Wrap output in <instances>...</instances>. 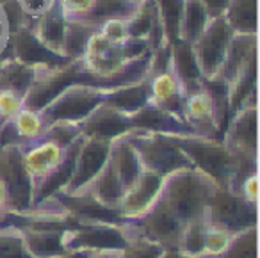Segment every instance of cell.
Listing matches in <instances>:
<instances>
[{"label":"cell","mask_w":260,"mask_h":258,"mask_svg":"<svg viewBox=\"0 0 260 258\" xmlns=\"http://www.w3.org/2000/svg\"><path fill=\"white\" fill-rule=\"evenodd\" d=\"M192 168L200 169L216 182V185L235 190L248 173L256 171V162L239 160L221 141L196 134H173Z\"/></svg>","instance_id":"1"},{"label":"cell","mask_w":260,"mask_h":258,"mask_svg":"<svg viewBox=\"0 0 260 258\" xmlns=\"http://www.w3.org/2000/svg\"><path fill=\"white\" fill-rule=\"evenodd\" d=\"M216 182L196 168H185L164 176L160 196L184 224L205 219L207 205Z\"/></svg>","instance_id":"2"},{"label":"cell","mask_w":260,"mask_h":258,"mask_svg":"<svg viewBox=\"0 0 260 258\" xmlns=\"http://www.w3.org/2000/svg\"><path fill=\"white\" fill-rule=\"evenodd\" d=\"M116 86H93V84H73L57 94L50 104L40 109L45 123H80L102 105Z\"/></svg>","instance_id":"3"},{"label":"cell","mask_w":260,"mask_h":258,"mask_svg":"<svg viewBox=\"0 0 260 258\" xmlns=\"http://www.w3.org/2000/svg\"><path fill=\"white\" fill-rule=\"evenodd\" d=\"M128 137L138 151L145 169L160 176H168L178 169L192 168L187 155L182 151L173 134L148 132V130H132Z\"/></svg>","instance_id":"4"},{"label":"cell","mask_w":260,"mask_h":258,"mask_svg":"<svg viewBox=\"0 0 260 258\" xmlns=\"http://www.w3.org/2000/svg\"><path fill=\"white\" fill-rule=\"evenodd\" d=\"M73 84L107 86L102 80L89 75L84 70L80 59H75V61H70L66 64L59 66H43V68H36L32 87H30L29 94L25 96V107L40 111L47 104H50L61 91H64L66 87L73 86Z\"/></svg>","instance_id":"5"},{"label":"cell","mask_w":260,"mask_h":258,"mask_svg":"<svg viewBox=\"0 0 260 258\" xmlns=\"http://www.w3.org/2000/svg\"><path fill=\"white\" fill-rule=\"evenodd\" d=\"M130 233L125 222L77 221L64 230V246L68 251H114L128 244Z\"/></svg>","instance_id":"6"},{"label":"cell","mask_w":260,"mask_h":258,"mask_svg":"<svg viewBox=\"0 0 260 258\" xmlns=\"http://www.w3.org/2000/svg\"><path fill=\"white\" fill-rule=\"evenodd\" d=\"M125 226L130 235L143 237L150 242L159 244L162 249H177L184 230V222L171 210L160 194L141 217L126 221Z\"/></svg>","instance_id":"7"},{"label":"cell","mask_w":260,"mask_h":258,"mask_svg":"<svg viewBox=\"0 0 260 258\" xmlns=\"http://www.w3.org/2000/svg\"><path fill=\"white\" fill-rule=\"evenodd\" d=\"M232 36L234 33L228 27L224 16H217V18L210 20L209 25L196 38L194 43H191L192 55H194L196 64H198V70L205 82L219 79Z\"/></svg>","instance_id":"8"},{"label":"cell","mask_w":260,"mask_h":258,"mask_svg":"<svg viewBox=\"0 0 260 258\" xmlns=\"http://www.w3.org/2000/svg\"><path fill=\"white\" fill-rule=\"evenodd\" d=\"M0 180L6 183L9 196V214L32 212V180L23 164L22 144L0 148Z\"/></svg>","instance_id":"9"},{"label":"cell","mask_w":260,"mask_h":258,"mask_svg":"<svg viewBox=\"0 0 260 258\" xmlns=\"http://www.w3.org/2000/svg\"><path fill=\"white\" fill-rule=\"evenodd\" d=\"M256 123H258V109H256V91L230 116L224 128L221 143L230 150L239 160L256 162L258 143H256Z\"/></svg>","instance_id":"10"},{"label":"cell","mask_w":260,"mask_h":258,"mask_svg":"<svg viewBox=\"0 0 260 258\" xmlns=\"http://www.w3.org/2000/svg\"><path fill=\"white\" fill-rule=\"evenodd\" d=\"M205 219L232 233H241L256 226V207L246 203L235 190L217 185L207 205Z\"/></svg>","instance_id":"11"},{"label":"cell","mask_w":260,"mask_h":258,"mask_svg":"<svg viewBox=\"0 0 260 258\" xmlns=\"http://www.w3.org/2000/svg\"><path fill=\"white\" fill-rule=\"evenodd\" d=\"M109 153H111V141L109 139L84 136L75 158L73 173L64 189L61 190V194H66V196L82 194L87 189V185L94 180V176L102 171L105 162L109 160Z\"/></svg>","instance_id":"12"},{"label":"cell","mask_w":260,"mask_h":258,"mask_svg":"<svg viewBox=\"0 0 260 258\" xmlns=\"http://www.w3.org/2000/svg\"><path fill=\"white\" fill-rule=\"evenodd\" d=\"M70 146H62L57 139L48 136L47 132L30 143L22 144L23 164L32 180V190L61 166Z\"/></svg>","instance_id":"13"},{"label":"cell","mask_w":260,"mask_h":258,"mask_svg":"<svg viewBox=\"0 0 260 258\" xmlns=\"http://www.w3.org/2000/svg\"><path fill=\"white\" fill-rule=\"evenodd\" d=\"M162 182L164 176L148 171V169H143L138 180L125 190L118 205V214L123 219V222L141 217L155 203L160 194V189H162Z\"/></svg>","instance_id":"14"},{"label":"cell","mask_w":260,"mask_h":258,"mask_svg":"<svg viewBox=\"0 0 260 258\" xmlns=\"http://www.w3.org/2000/svg\"><path fill=\"white\" fill-rule=\"evenodd\" d=\"M148 91L150 104L184 121V102L187 93L170 64L166 70L148 77Z\"/></svg>","instance_id":"15"},{"label":"cell","mask_w":260,"mask_h":258,"mask_svg":"<svg viewBox=\"0 0 260 258\" xmlns=\"http://www.w3.org/2000/svg\"><path fill=\"white\" fill-rule=\"evenodd\" d=\"M80 130H82V136L86 137H98V139L112 141L116 137L132 132L134 128H132L130 114L104 102L80 123Z\"/></svg>","instance_id":"16"},{"label":"cell","mask_w":260,"mask_h":258,"mask_svg":"<svg viewBox=\"0 0 260 258\" xmlns=\"http://www.w3.org/2000/svg\"><path fill=\"white\" fill-rule=\"evenodd\" d=\"M9 54L15 59H18L23 64H29L32 68H43V66H59L70 62V59L61 57L54 54L48 48H45L40 41L36 40L32 33V27H23L16 30L9 38Z\"/></svg>","instance_id":"17"},{"label":"cell","mask_w":260,"mask_h":258,"mask_svg":"<svg viewBox=\"0 0 260 258\" xmlns=\"http://www.w3.org/2000/svg\"><path fill=\"white\" fill-rule=\"evenodd\" d=\"M253 62H256V36L234 34L221 68L219 80L228 89Z\"/></svg>","instance_id":"18"},{"label":"cell","mask_w":260,"mask_h":258,"mask_svg":"<svg viewBox=\"0 0 260 258\" xmlns=\"http://www.w3.org/2000/svg\"><path fill=\"white\" fill-rule=\"evenodd\" d=\"M109 160L114 166V169H116V173H118L125 190L138 180V176L141 175L143 169H145L141 164V158H139L138 151H136L134 144L130 141L128 134L119 136L111 141Z\"/></svg>","instance_id":"19"},{"label":"cell","mask_w":260,"mask_h":258,"mask_svg":"<svg viewBox=\"0 0 260 258\" xmlns=\"http://www.w3.org/2000/svg\"><path fill=\"white\" fill-rule=\"evenodd\" d=\"M132 118V128L134 130H148V132H162V134H192L185 121L168 114V112L157 109L148 102L130 114Z\"/></svg>","instance_id":"20"},{"label":"cell","mask_w":260,"mask_h":258,"mask_svg":"<svg viewBox=\"0 0 260 258\" xmlns=\"http://www.w3.org/2000/svg\"><path fill=\"white\" fill-rule=\"evenodd\" d=\"M64 30H66V18L62 16V11L57 2L32 23V33H34V36H36V40L40 41L45 48H48V50L54 52V54L61 55V57H62Z\"/></svg>","instance_id":"21"},{"label":"cell","mask_w":260,"mask_h":258,"mask_svg":"<svg viewBox=\"0 0 260 258\" xmlns=\"http://www.w3.org/2000/svg\"><path fill=\"white\" fill-rule=\"evenodd\" d=\"M84 192L89 194L93 200H96L105 208L118 210L119 201H121L123 194H125V187H123L121 180H119L118 173H116L111 160L105 162L102 171L94 176V180L87 185V189Z\"/></svg>","instance_id":"22"},{"label":"cell","mask_w":260,"mask_h":258,"mask_svg":"<svg viewBox=\"0 0 260 258\" xmlns=\"http://www.w3.org/2000/svg\"><path fill=\"white\" fill-rule=\"evenodd\" d=\"M170 66L173 68L175 75L184 86L185 93H191L200 87H203V77L196 64V59L192 55V48L185 41H178L177 45L171 47Z\"/></svg>","instance_id":"23"},{"label":"cell","mask_w":260,"mask_h":258,"mask_svg":"<svg viewBox=\"0 0 260 258\" xmlns=\"http://www.w3.org/2000/svg\"><path fill=\"white\" fill-rule=\"evenodd\" d=\"M34 75H36V68L20 62L9 54V50H6L4 55L0 57V87L27 96L32 87Z\"/></svg>","instance_id":"24"},{"label":"cell","mask_w":260,"mask_h":258,"mask_svg":"<svg viewBox=\"0 0 260 258\" xmlns=\"http://www.w3.org/2000/svg\"><path fill=\"white\" fill-rule=\"evenodd\" d=\"M223 16L234 34L256 36L258 30L256 0H230Z\"/></svg>","instance_id":"25"},{"label":"cell","mask_w":260,"mask_h":258,"mask_svg":"<svg viewBox=\"0 0 260 258\" xmlns=\"http://www.w3.org/2000/svg\"><path fill=\"white\" fill-rule=\"evenodd\" d=\"M150 77V75H148ZM148 77L141 79L138 82L125 84V86H116L107 96V104L114 105L116 109L132 114L143 105L148 104L150 100V91H148Z\"/></svg>","instance_id":"26"},{"label":"cell","mask_w":260,"mask_h":258,"mask_svg":"<svg viewBox=\"0 0 260 258\" xmlns=\"http://www.w3.org/2000/svg\"><path fill=\"white\" fill-rule=\"evenodd\" d=\"M98 29V25L87 22V20H75V22H66L64 40H62V57L75 61L80 59L86 50L87 40L91 34Z\"/></svg>","instance_id":"27"},{"label":"cell","mask_w":260,"mask_h":258,"mask_svg":"<svg viewBox=\"0 0 260 258\" xmlns=\"http://www.w3.org/2000/svg\"><path fill=\"white\" fill-rule=\"evenodd\" d=\"M210 20L212 18L200 0H185L180 20V41H185L189 45L194 43Z\"/></svg>","instance_id":"28"},{"label":"cell","mask_w":260,"mask_h":258,"mask_svg":"<svg viewBox=\"0 0 260 258\" xmlns=\"http://www.w3.org/2000/svg\"><path fill=\"white\" fill-rule=\"evenodd\" d=\"M185 0H155L157 13L164 29L166 45L173 47L180 41V20Z\"/></svg>","instance_id":"29"},{"label":"cell","mask_w":260,"mask_h":258,"mask_svg":"<svg viewBox=\"0 0 260 258\" xmlns=\"http://www.w3.org/2000/svg\"><path fill=\"white\" fill-rule=\"evenodd\" d=\"M141 2L136 0H94L87 22L100 25L102 22L111 18H125L130 20Z\"/></svg>","instance_id":"30"},{"label":"cell","mask_w":260,"mask_h":258,"mask_svg":"<svg viewBox=\"0 0 260 258\" xmlns=\"http://www.w3.org/2000/svg\"><path fill=\"white\" fill-rule=\"evenodd\" d=\"M9 123H11L16 137H18L22 144L38 139V137L43 136L45 130H47V123H45L41 112L30 107H23L22 111L13 118V121H9Z\"/></svg>","instance_id":"31"},{"label":"cell","mask_w":260,"mask_h":258,"mask_svg":"<svg viewBox=\"0 0 260 258\" xmlns=\"http://www.w3.org/2000/svg\"><path fill=\"white\" fill-rule=\"evenodd\" d=\"M235 233L221 228L217 224L207 221L203 230V253L202 258H217L228 249V246L234 240Z\"/></svg>","instance_id":"32"},{"label":"cell","mask_w":260,"mask_h":258,"mask_svg":"<svg viewBox=\"0 0 260 258\" xmlns=\"http://www.w3.org/2000/svg\"><path fill=\"white\" fill-rule=\"evenodd\" d=\"M0 258H32L18 226L0 224Z\"/></svg>","instance_id":"33"},{"label":"cell","mask_w":260,"mask_h":258,"mask_svg":"<svg viewBox=\"0 0 260 258\" xmlns=\"http://www.w3.org/2000/svg\"><path fill=\"white\" fill-rule=\"evenodd\" d=\"M207 219H198L184 224L177 249L189 258H202L203 253V230H205Z\"/></svg>","instance_id":"34"},{"label":"cell","mask_w":260,"mask_h":258,"mask_svg":"<svg viewBox=\"0 0 260 258\" xmlns=\"http://www.w3.org/2000/svg\"><path fill=\"white\" fill-rule=\"evenodd\" d=\"M217 258H256V226L235 233L228 249Z\"/></svg>","instance_id":"35"},{"label":"cell","mask_w":260,"mask_h":258,"mask_svg":"<svg viewBox=\"0 0 260 258\" xmlns=\"http://www.w3.org/2000/svg\"><path fill=\"white\" fill-rule=\"evenodd\" d=\"M162 247L155 242L138 235H130V240L119 253V258H160Z\"/></svg>","instance_id":"36"},{"label":"cell","mask_w":260,"mask_h":258,"mask_svg":"<svg viewBox=\"0 0 260 258\" xmlns=\"http://www.w3.org/2000/svg\"><path fill=\"white\" fill-rule=\"evenodd\" d=\"M25 107V96L6 87H0V125L13 121L16 114Z\"/></svg>","instance_id":"37"},{"label":"cell","mask_w":260,"mask_h":258,"mask_svg":"<svg viewBox=\"0 0 260 258\" xmlns=\"http://www.w3.org/2000/svg\"><path fill=\"white\" fill-rule=\"evenodd\" d=\"M98 33L107 41L114 45H125L130 40L128 33V20L125 18H111L105 20L98 25Z\"/></svg>","instance_id":"38"},{"label":"cell","mask_w":260,"mask_h":258,"mask_svg":"<svg viewBox=\"0 0 260 258\" xmlns=\"http://www.w3.org/2000/svg\"><path fill=\"white\" fill-rule=\"evenodd\" d=\"M0 2H2L6 20H8L9 33L15 34L16 30L23 29V27H32V23H30V20L25 16V13H23L18 0H0Z\"/></svg>","instance_id":"39"},{"label":"cell","mask_w":260,"mask_h":258,"mask_svg":"<svg viewBox=\"0 0 260 258\" xmlns=\"http://www.w3.org/2000/svg\"><path fill=\"white\" fill-rule=\"evenodd\" d=\"M57 4L66 22H75V20H87L94 0H57Z\"/></svg>","instance_id":"40"},{"label":"cell","mask_w":260,"mask_h":258,"mask_svg":"<svg viewBox=\"0 0 260 258\" xmlns=\"http://www.w3.org/2000/svg\"><path fill=\"white\" fill-rule=\"evenodd\" d=\"M235 192L246 201V203L256 207L258 205V171H251L239 182Z\"/></svg>","instance_id":"41"},{"label":"cell","mask_w":260,"mask_h":258,"mask_svg":"<svg viewBox=\"0 0 260 258\" xmlns=\"http://www.w3.org/2000/svg\"><path fill=\"white\" fill-rule=\"evenodd\" d=\"M22 6L25 16L30 20V23H34L40 18L43 13H47L57 0H18Z\"/></svg>","instance_id":"42"},{"label":"cell","mask_w":260,"mask_h":258,"mask_svg":"<svg viewBox=\"0 0 260 258\" xmlns=\"http://www.w3.org/2000/svg\"><path fill=\"white\" fill-rule=\"evenodd\" d=\"M203 4V8L207 9L210 18H217V16H223L226 11L230 0H200Z\"/></svg>","instance_id":"43"},{"label":"cell","mask_w":260,"mask_h":258,"mask_svg":"<svg viewBox=\"0 0 260 258\" xmlns=\"http://www.w3.org/2000/svg\"><path fill=\"white\" fill-rule=\"evenodd\" d=\"M9 38H11V33H9L8 20H6L4 9H2V2H0V57H2L4 52L8 50Z\"/></svg>","instance_id":"44"},{"label":"cell","mask_w":260,"mask_h":258,"mask_svg":"<svg viewBox=\"0 0 260 258\" xmlns=\"http://www.w3.org/2000/svg\"><path fill=\"white\" fill-rule=\"evenodd\" d=\"M9 214V196L8 189H6V183L0 180V217Z\"/></svg>","instance_id":"45"},{"label":"cell","mask_w":260,"mask_h":258,"mask_svg":"<svg viewBox=\"0 0 260 258\" xmlns=\"http://www.w3.org/2000/svg\"><path fill=\"white\" fill-rule=\"evenodd\" d=\"M121 249H114V251H98V253H91L87 258H119Z\"/></svg>","instance_id":"46"},{"label":"cell","mask_w":260,"mask_h":258,"mask_svg":"<svg viewBox=\"0 0 260 258\" xmlns=\"http://www.w3.org/2000/svg\"><path fill=\"white\" fill-rule=\"evenodd\" d=\"M91 254V251H68V253L61 254L55 258H87Z\"/></svg>","instance_id":"47"},{"label":"cell","mask_w":260,"mask_h":258,"mask_svg":"<svg viewBox=\"0 0 260 258\" xmlns=\"http://www.w3.org/2000/svg\"><path fill=\"white\" fill-rule=\"evenodd\" d=\"M160 258H189V256L182 254L178 249H164L162 254H160Z\"/></svg>","instance_id":"48"},{"label":"cell","mask_w":260,"mask_h":258,"mask_svg":"<svg viewBox=\"0 0 260 258\" xmlns=\"http://www.w3.org/2000/svg\"><path fill=\"white\" fill-rule=\"evenodd\" d=\"M136 2H143V0H136Z\"/></svg>","instance_id":"49"},{"label":"cell","mask_w":260,"mask_h":258,"mask_svg":"<svg viewBox=\"0 0 260 258\" xmlns=\"http://www.w3.org/2000/svg\"><path fill=\"white\" fill-rule=\"evenodd\" d=\"M4 217H6V215H4ZM4 217H0V221H2V219H4Z\"/></svg>","instance_id":"50"}]
</instances>
